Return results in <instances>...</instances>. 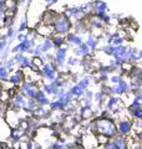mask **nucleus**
I'll use <instances>...</instances> for the list:
<instances>
[{
    "label": "nucleus",
    "instance_id": "nucleus-4",
    "mask_svg": "<svg viewBox=\"0 0 142 149\" xmlns=\"http://www.w3.org/2000/svg\"><path fill=\"white\" fill-rule=\"evenodd\" d=\"M25 137H26V132H25V130L21 129L20 127H16V128L11 129L9 139H10L11 142H21Z\"/></svg>",
    "mask_w": 142,
    "mask_h": 149
},
{
    "label": "nucleus",
    "instance_id": "nucleus-2",
    "mask_svg": "<svg viewBox=\"0 0 142 149\" xmlns=\"http://www.w3.org/2000/svg\"><path fill=\"white\" fill-rule=\"evenodd\" d=\"M117 134L121 137H127L132 130V123L129 119H120L116 122Z\"/></svg>",
    "mask_w": 142,
    "mask_h": 149
},
{
    "label": "nucleus",
    "instance_id": "nucleus-6",
    "mask_svg": "<svg viewBox=\"0 0 142 149\" xmlns=\"http://www.w3.org/2000/svg\"><path fill=\"white\" fill-rule=\"evenodd\" d=\"M22 147H25V149H42L39 142H36L35 139H29L25 144H22Z\"/></svg>",
    "mask_w": 142,
    "mask_h": 149
},
{
    "label": "nucleus",
    "instance_id": "nucleus-9",
    "mask_svg": "<svg viewBox=\"0 0 142 149\" xmlns=\"http://www.w3.org/2000/svg\"><path fill=\"white\" fill-rule=\"evenodd\" d=\"M49 149H69L67 147L65 146V144H61L60 142H58V141H55V142H53L50 144V147H49Z\"/></svg>",
    "mask_w": 142,
    "mask_h": 149
},
{
    "label": "nucleus",
    "instance_id": "nucleus-12",
    "mask_svg": "<svg viewBox=\"0 0 142 149\" xmlns=\"http://www.w3.org/2000/svg\"><path fill=\"white\" fill-rule=\"evenodd\" d=\"M0 149H11V148H10V147H4V146H3V147L0 148Z\"/></svg>",
    "mask_w": 142,
    "mask_h": 149
},
{
    "label": "nucleus",
    "instance_id": "nucleus-7",
    "mask_svg": "<svg viewBox=\"0 0 142 149\" xmlns=\"http://www.w3.org/2000/svg\"><path fill=\"white\" fill-rule=\"evenodd\" d=\"M92 114H93V111H92L91 107H90V104L89 106H84L81 108V117L82 118H85V119L91 118Z\"/></svg>",
    "mask_w": 142,
    "mask_h": 149
},
{
    "label": "nucleus",
    "instance_id": "nucleus-3",
    "mask_svg": "<svg viewBox=\"0 0 142 149\" xmlns=\"http://www.w3.org/2000/svg\"><path fill=\"white\" fill-rule=\"evenodd\" d=\"M81 144L85 149H96L98 146L97 142V136L95 133H86L82 136V141Z\"/></svg>",
    "mask_w": 142,
    "mask_h": 149
},
{
    "label": "nucleus",
    "instance_id": "nucleus-10",
    "mask_svg": "<svg viewBox=\"0 0 142 149\" xmlns=\"http://www.w3.org/2000/svg\"><path fill=\"white\" fill-rule=\"evenodd\" d=\"M132 116L136 118V119H141L142 118V108L138 107V108H134V109H130Z\"/></svg>",
    "mask_w": 142,
    "mask_h": 149
},
{
    "label": "nucleus",
    "instance_id": "nucleus-11",
    "mask_svg": "<svg viewBox=\"0 0 142 149\" xmlns=\"http://www.w3.org/2000/svg\"><path fill=\"white\" fill-rule=\"evenodd\" d=\"M129 149H142L140 144L134 143V144H129Z\"/></svg>",
    "mask_w": 142,
    "mask_h": 149
},
{
    "label": "nucleus",
    "instance_id": "nucleus-1",
    "mask_svg": "<svg viewBox=\"0 0 142 149\" xmlns=\"http://www.w3.org/2000/svg\"><path fill=\"white\" fill-rule=\"evenodd\" d=\"M92 133L96 136H105L108 139H112L117 137V129H116V122L110 117H100L95 119L91 123Z\"/></svg>",
    "mask_w": 142,
    "mask_h": 149
},
{
    "label": "nucleus",
    "instance_id": "nucleus-8",
    "mask_svg": "<svg viewBox=\"0 0 142 149\" xmlns=\"http://www.w3.org/2000/svg\"><path fill=\"white\" fill-rule=\"evenodd\" d=\"M72 97H81L84 95V88H81L79 85H75L72 88H71V93H70Z\"/></svg>",
    "mask_w": 142,
    "mask_h": 149
},
{
    "label": "nucleus",
    "instance_id": "nucleus-5",
    "mask_svg": "<svg viewBox=\"0 0 142 149\" xmlns=\"http://www.w3.org/2000/svg\"><path fill=\"white\" fill-rule=\"evenodd\" d=\"M35 102H36V104H39L40 107H44V106H47V104H50V101L47 100V97L46 95L42 91H37L36 93V96H35Z\"/></svg>",
    "mask_w": 142,
    "mask_h": 149
}]
</instances>
